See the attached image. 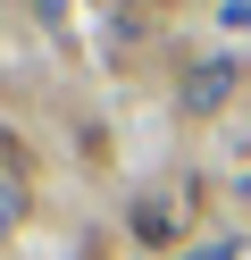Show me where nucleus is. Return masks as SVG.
Listing matches in <instances>:
<instances>
[{
    "label": "nucleus",
    "mask_w": 251,
    "mask_h": 260,
    "mask_svg": "<svg viewBox=\"0 0 251 260\" xmlns=\"http://www.w3.org/2000/svg\"><path fill=\"white\" fill-rule=\"evenodd\" d=\"M226 84H234V59H218V68H201V76H193V109H209V101H218Z\"/></svg>",
    "instance_id": "1"
},
{
    "label": "nucleus",
    "mask_w": 251,
    "mask_h": 260,
    "mask_svg": "<svg viewBox=\"0 0 251 260\" xmlns=\"http://www.w3.org/2000/svg\"><path fill=\"white\" fill-rule=\"evenodd\" d=\"M226 252H234V243H226ZM226 252H209V260H226Z\"/></svg>",
    "instance_id": "2"
}]
</instances>
